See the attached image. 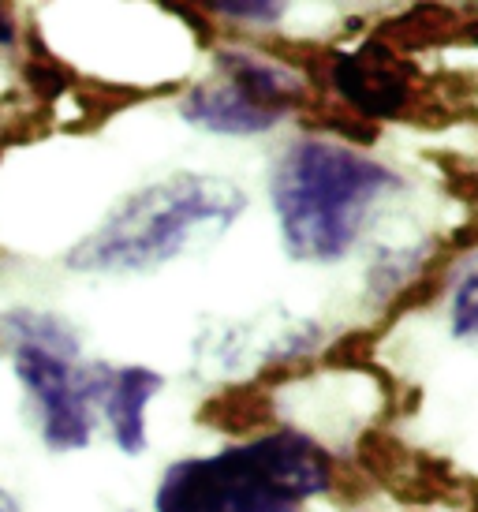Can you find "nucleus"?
Listing matches in <instances>:
<instances>
[{"mask_svg":"<svg viewBox=\"0 0 478 512\" xmlns=\"http://www.w3.org/2000/svg\"><path fill=\"white\" fill-rule=\"evenodd\" d=\"M12 367L38 412L42 441L53 453L86 449L94 438V400L86 389L83 367L45 348H12Z\"/></svg>","mask_w":478,"mask_h":512,"instance_id":"obj_4","label":"nucleus"},{"mask_svg":"<svg viewBox=\"0 0 478 512\" xmlns=\"http://www.w3.org/2000/svg\"><path fill=\"white\" fill-rule=\"evenodd\" d=\"M247 210L243 187L210 172H176L131 191L90 236L64 255L71 273L127 277L165 266L202 240H217Z\"/></svg>","mask_w":478,"mask_h":512,"instance_id":"obj_2","label":"nucleus"},{"mask_svg":"<svg viewBox=\"0 0 478 512\" xmlns=\"http://www.w3.org/2000/svg\"><path fill=\"white\" fill-rule=\"evenodd\" d=\"M180 116L198 131L210 135H232V139H247V135H266L281 124V116L258 109L239 94L236 86L225 79L213 83H195L180 98Z\"/></svg>","mask_w":478,"mask_h":512,"instance_id":"obj_8","label":"nucleus"},{"mask_svg":"<svg viewBox=\"0 0 478 512\" xmlns=\"http://www.w3.org/2000/svg\"><path fill=\"white\" fill-rule=\"evenodd\" d=\"M202 15H228V19H236V23H247L254 30H269L277 27L284 19V8L281 0H232V4H206V8H198Z\"/></svg>","mask_w":478,"mask_h":512,"instance_id":"obj_13","label":"nucleus"},{"mask_svg":"<svg viewBox=\"0 0 478 512\" xmlns=\"http://www.w3.org/2000/svg\"><path fill=\"white\" fill-rule=\"evenodd\" d=\"M15 42V19L12 8H0V45H12Z\"/></svg>","mask_w":478,"mask_h":512,"instance_id":"obj_15","label":"nucleus"},{"mask_svg":"<svg viewBox=\"0 0 478 512\" xmlns=\"http://www.w3.org/2000/svg\"><path fill=\"white\" fill-rule=\"evenodd\" d=\"M337 483L325 445L303 430H262L213 456H187L165 468L157 512H303V501Z\"/></svg>","mask_w":478,"mask_h":512,"instance_id":"obj_3","label":"nucleus"},{"mask_svg":"<svg viewBox=\"0 0 478 512\" xmlns=\"http://www.w3.org/2000/svg\"><path fill=\"white\" fill-rule=\"evenodd\" d=\"M422 270H426V251H419V247L378 251L370 270H366V288L378 303H393L400 292H411V285L419 281Z\"/></svg>","mask_w":478,"mask_h":512,"instance_id":"obj_11","label":"nucleus"},{"mask_svg":"<svg viewBox=\"0 0 478 512\" xmlns=\"http://www.w3.org/2000/svg\"><path fill=\"white\" fill-rule=\"evenodd\" d=\"M202 423L213 430H225V434H251V430H262L273 423V400L254 385L228 389L213 404L202 408Z\"/></svg>","mask_w":478,"mask_h":512,"instance_id":"obj_10","label":"nucleus"},{"mask_svg":"<svg viewBox=\"0 0 478 512\" xmlns=\"http://www.w3.org/2000/svg\"><path fill=\"white\" fill-rule=\"evenodd\" d=\"M27 83L34 94H42V98L49 101V98H60V94L68 90L71 75L60 60H53L49 53H38V57L27 60Z\"/></svg>","mask_w":478,"mask_h":512,"instance_id":"obj_14","label":"nucleus"},{"mask_svg":"<svg viewBox=\"0 0 478 512\" xmlns=\"http://www.w3.org/2000/svg\"><path fill=\"white\" fill-rule=\"evenodd\" d=\"M478 277L471 266V255L464 258V270L456 277V285H449V322L456 341H471L478 329Z\"/></svg>","mask_w":478,"mask_h":512,"instance_id":"obj_12","label":"nucleus"},{"mask_svg":"<svg viewBox=\"0 0 478 512\" xmlns=\"http://www.w3.org/2000/svg\"><path fill=\"white\" fill-rule=\"evenodd\" d=\"M329 86L355 120L374 124V120H400L415 101V79H411L404 57L385 42L370 38L352 53H333L325 57Z\"/></svg>","mask_w":478,"mask_h":512,"instance_id":"obj_5","label":"nucleus"},{"mask_svg":"<svg viewBox=\"0 0 478 512\" xmlns=\"http://www.w3.org/2000/svg\"><path fill=\"white\" fill-rule=\"evenodd\" d=\"M389 165L337 139H296L269 176V202L288 258L329 266L348 258L374 206L400 191Z\"/></svg>","mask_w":478,"mask_h":512,"instance_id":"obj_1","label":"nucleus"},{"mask_svg":"<svg viewBox=\"0 0 478 512\" xmlns=\"http://www.w3.org/2000/svg\"><path fill=\"white\" fill-rule=\"evenodd\" d=\"M217 72L225 83H232L243 94V98L266 109V113L288 120V113L296 109H307L310 94H307V79L284 64L281 57L273 53H258V49H243V45H221L217 49Z\"/></svg>","mask_w":478,"mask_h":512,"instance_id":"obj_7","label":"nucleus"},{"mask_svg":"<svg viewBox=\"0 0 478 512\" xmlns=\"http://www.w3.org/2000/svg\"><path fill=\"white\" fill-rule=\"evenodd\" d=\"M83 378L94 400V412L109 419L120 453L139 456L146 449V415L142 412L161 393L165 378L150 367H113V363H90L83 367Z\"/></svg>","mask_w":478,"mask_h":512,"instance_id":"obj_6","label":"nucleus"},{"mask_svg":"<svg viewBox=\"0 0 478 512\" xmlns=\"http://www.w3.org/2000/svg\"><path fill=\"white\" fill-rule=\"evenodd\" d=\"M0 512H23V509H19V501H15L4 486H0Z\"/></svg>","mask_w":478,"mask_h":512,"instance_id":"obj_16","label":"nucleus"},{"mask_svg":"<svg viewBox=\"0 0 478 512\" xmlns=\"http://www.w3.org/2000/svg\"><path fill=\"white\" fill-rule=\"evenodd\" d=\"M0 341L8 348H45V352L71 359V363L83 352V341H79L71 322L49 311H30V307L0 311Z\"/></svg>","mask_w":478,"mask_h":512,"instance_id":"obj_9","label":"nucleus"}]
</instances>
